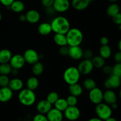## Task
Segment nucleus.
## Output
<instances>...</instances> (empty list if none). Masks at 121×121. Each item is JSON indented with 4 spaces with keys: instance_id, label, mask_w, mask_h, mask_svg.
<instances>
[{
    "instance_id": "55",
    "label": "nucleus",
    "mask_w": 121,
    "mask_h": 121,
    "mask_svg": "<svg viewBox=\"0 0 121 121\" xmlns=\"http://www.w3.org/2000/svg\"><path fill=\"white\" fill-rule=\"evenodd\" d=\"M2 14H1V12H0V21H1V20H2Z\"/></svg>"
},
{
    "instance_id": "12",
    "label": "nucleus",
    "mask_w": 121,
    "mask_h": 121,
    "mask_svg": "<svg viewBox=\"0 0 121 121\" xmlns=\"http://www.w3.org/2000/svg\"><path fill=\"white\" fill-rule=\"evenodd\" d=\"M70 3L69 0H54L53 7L56 12L63 13L66 12L70 8Z\"/></svg>"
},
{
    "instance_id": "27",
    "label": "nucleus",
    "mask_w": 121,
    "mask_h": 121,
    "mask_svg": "<svg viewBox=\"0 0 121 121\" xmlns=\"http://www.w3.org/2000/svg\"><path fill=\"white\" fill-rule=\"evenodd\" d=\"M112 55V49L111 47L107 45H104L100 47L99 49V56L104 59H109Z\"/></svg>"
},
{
    "instance_id": "47",
    "label": "nucleus",
    "mask_w": 121,
    "mask_h": 121,
    "mask_svg": "<svg viewBox=\"0 0 121 121\" xmlns=\"http://www.w3.org/2000/svg\"><path fill=\"white\" fill-rule=\"evenodd\" d=\"M100 43L102 46L107 45L109 43V39L106 37H102L100 40Z\"/></svg>"
},
{
    "instance_id": "6",
    "label": "nucleus",
    "mask_w": 121,
    "mask_h": 121,
    "mask_svg": "<svg viewBox=\"0 0 121 121\" xmlns=\"http://www.w3.org/2000/svg\"><path fill=\"white\" fill-rule=\"evenodd\" d=\"M89 98L92 104L98 105L104 100V93L100 88L96 87L89 91Z\"/></svg>"
},
{
    "instance_id": "38",
    "label": "nucleus",
    "mask_w": 121,
    "mask_h": 121,
    "mask_svg": "<svg viewBox=\"0 0 121 121\" xmlns=\"http://www.w3.org/2000/svg\"><path fill=\"white\" fill-rule=\"evenodd\" d=\"M94 56L93 52H92V50L91 49H86L83 51V58L86 60H92V58Z\"/></svg>"
},
{
    "instance_id": "16",
    "label": "nucleus",
    "mask_w": 121,
    "mask_h": 121,
    "mask_svg": "<svg viewBox=\"0 0 121 121\" xmlns=\"http://www.w3.org/2000/svg\"><path fill=\"white\" fill-rule=\"evenodd\" d=\"M26 21L30 24H36L40 20V13L35 9H30L28 11L26 14Z\"/></svg>"
},
{
    "instance_id": "26",
    "label": "nucleus",
    "mask_w": 121,
    "mask_h": 121,
    "mask_svg": "<svg viewBox=\"0 0 121 121\" xmlns=\"http://www.w3.org/2000/svg\"><path fill=\"white\" fill-rule=\"evenodd\" d=\"M53 40H54V42L60 47L67 46V41L66 34H55V35H54V37H53Z\"/></svg>"
},
{
    "instance_id": "35",
    "label": "nucleus",
    "mask_w": 121,
    "mask_h": 121,
    "mask_svg": "<svg viewBox=\"0 0 121 121\" xmlns=\"http://www.w3.org/2000/svg\"><path fill=\"white\" fill-rule=\"evenodd\" d=\"M121 78V63H116L115 65L112 67V73Z\"/></svg>"
},
{
    "instance_id": "9",
    "label": "nucleus",
    "mask_w": 121,
    "mask_h": 121,
    "mask_svg": "<svg viewBox=\"0 0 121 121\" xmlns=\"http://www.w3.org/2000/svg\"><path fill=\"white\" fill-rule=\"evenodd\" d=\"M64 115L66 119L69 121H74L80 118V111L76 106H69L64 111Z\"/></svg>"
},
{
    "instance_id": "52",
    "label": "nucleus",
    "mask_w": 121,
    "mask_h": 121,
    "mask_svg": "<svg viewBox=\"0 0 121 121\" xmlns=\"http://www.w3.org/2000/svg\"><path fill=\"white\" fill-rule=\"evenodd\" d=\"M118 108V105H117V103H115V104L111 105V108L112 109H117Z\"/></svg>"
},
{
    "instance_id": "15",
    "label": "nucleus",
    "mask_w": 121,
    "mask_h": 121,
    "mask_svg": "<svg viewBox=\"0 0 121 121\" xmlns=\"http://www.w3.org/2000/svg\"><path fill=\"white\" fill-rule=\"evenodd\" d=\"M46 117L48 121H62L63 119L62 112L55 108L51 109L47 113Z\"/></svg>"
},
{
    "instance_id": "45",
    "label": "nucleus",
    "mask_w": 121,
    "mask_h": 121,
    "mask_svg": "<svg viewBox=\"0 0 121 121\" xmlns=\"http://www.w3.org/2000/svg\"><path fill=\"white\" fill-rule=\"evenodd\" d=\"M15 0H0V2L5 7H9Z\"/></svg>"
},
{
    "instance_id": "10",
    "label": "nucleus",
    "mask_w": 121,
    "mask_h": 121,
    "mask_svg": "<svg viewBox=\"0 0 121 121\" xmlns=\"http://www.w3.org/2000/svg\"><path fill=\"white\" fill-rule=\"evenodd\" d=\"M9 63L13 69L20 70L24 66L26 61H25L23 55L20 54H16L12 56Z\"/></svg>"
},
{
    "instance_id": "7",
    "label": "nucleus",
    "mask_w": 121,
    "mask_h": 121,
    "mask_svg": "<svg viewBox=\"0 0 121 121\" xmlns=\"http://www.w3.org/2000/svg\"><path fill=\"white\" fill-rule=\"evenodd\" d=\"M23 57L26 63L31 65H34L35 63L39 61L40 60L39 53L37 52V51L32 48L26 50L24 53Z\"/></svg>"
},
{
    "instance_id": "19",
    "label": "nucleus",
    "mask_w": 121,
    "mask_h": 121,
    "mask_svg": "<svg viewBox=\"0 0 121 121\" xmlns=\"http://www.w3.org/2000/svg\"><path fill=\"white\" fill-rule=\"evenodd\" d=\"M24 86V83L22 80L20 78H15L9 80L8 87L13 92H19L22 89Z\"/></svg>"
},
{
    "instance_id": "41",
    "label": "nucleus",
    "mask_w": 121,
    "mask_h": 121,
    "mask_svg": "<svg viewBox=\"0 0 121 121\" xmlns=\"http://www.w3.org/2000/svg\"><path fill=\"white\" fill-rule=\"evenodd\" d=\"M112 18V20H113V22L116 24L120 26L121 25V13L119 12L117 14H116L115 16H113Z\"/></svg>"
},
{
    "instance_id": "8",
    "label": "nucleus",
    "mask_w": 121,
    "mask_h": 121,
    "mask_svg": "<svg viewBox=\"0 0 121 121\" xmlns=\"http://www.w3.org/2000/svg\"><path fill=\"white\" fill-rule=\"evenodd\" d=\"M77 67L81 75L85 76L89 74L94 69V66L91 60H86V59L82 60Z\"/></svg>"
},
{
    "instance_id": "29",
    "label": "nucleus",
    "mask_w": 121,
    "mask_h": 121,
    "mask_svg": "<svg viewBox=\"0 0 121 121\" xmlns=\"http://www.w3.org/2000/svg\"><path fill=\"white\" fill-rule=\"evenodd\" d=\"M44 67L43 64L39 61L33 65L31 68L32 73L35 76H39L42 74L44 72Z\"/></svg>"
},
{
    "instance_id": "33",
    "label": "nucleus",
    "mask_w": 121,
    "mask_h": 121,
    "mask_svg": "<svg viewBox=\"0 0 121 121\" xmlns=\"http://www.w3.org/2000/svg\"><path fill=\"white\" fill-rule=\"evenodd\" d=\"M12 69L13 68L9 63L0 64V74L1 75H8L11 73Z\"/></svg>"
},
{
    "instance_id": "36",
    "label": "nucleus",
    "mask_w": 121,
    "mask_h": 121,
    "mask_svg": "<svg viewBox=\"0 0 121 121\" xmlns=\"http://www.w3.org/2000/svg\"><path fill=\"white\" fill-rule=\"evenodd\" d=\"M66 100H67V104L69 106H76L77 104H78V97L70 95L67 97Z\"/></svg>"
},
{
    "instance_id": "53",
    "label": "nucleus",
    "mask_w": 121,
    "mask_h": 121,
    "mask_svg": "<svg viewBox=\"0 0 121 121\" xmlns=\"http://www.w3.org/2000/svg\"><path fill=\"white\" fill-rule=\"evenodd\" d=\"M118 48H119V51H120V52H121V39L120 40H119V42H118Z\"/></svg>"
},
{
    "instance_id": "1",
    "label": "nucleus",
    "mask_w": 121,
    "mask_h": 121,
    "mask_svg": "<svg viewBox=\"0 0 121 121\" xmlns=\"http://www.w3.org/2000/svg\"><path fill=\"white\" fill-rule=\"evenodd\" d=\"M52 31L55 34H66L70 28V24L67 18L57 16L54 18L50 23Z\"/></svg>"
},
{
    "instance_id": "4",
    "label": "nucleus",
    "mask_w": 121,
    "mask_h": 121,
    "mask_svg": "<svg viewBox=\"0 0 121 121\" xmlns=\"http://www.w3.org/2000/svg\"><path fill=\"white\" fill-rule=\"evenodd\" d=\"M81 74L78 67L70 66L66 69L63 74V80L68 85H73L79 82Z\"/></svg>"
},
{
    "instance_id": "37",
    "label": "nucleus",
    "mask_w": 121,
    "mask_h": 121,
    "mask_svg": "<svg viewBox=\"0 0 121 121\" xmlns=\"http://www.w3.org/2000/svg\"><path fill=\"white\" fill-rule=\"evenodd\" d=\"M9 80L8 75H1L0 74V86L1 87H7L8 86Z\"/></svg>"
},
{
    "instance_id": "56",
    "label": "nucleus",
    "mask_w": 121,
    "mask_h": 121,
    "mask_svg": "<svg viewBox=\"0 0 121 121\" xmlns=\"http://www.w3.org/2000/svg\"><path fill=\"white\" fill-rule=\"evenodd\" d=\"M119 97H120V98H121V89L120 90V91H119Z\"/></svg>"
},
{
    "instance_id": "23",
    "label": "nucleus",
    "mask_w": 121,
    "mask_h": 121,
    "mask_svg": "<svg viewBox=\"0 0 121 121\" xmlns=\"http://www.w3.org/2000/svg\"><path fill=\"white\" fill-rule=\"evenodd\" d=\"M12 53L9 50L4 48L0 50V64L8 63L12 57Z\"/></svg>"
},
{
    "instance_id": "32",
    "label": "nucleus",
    "mask_w": 121,
    "mask_h": 121,
    "mask_svg": "<svg viewBox=\"0 0 121 121\" xmlns=\"http://www.w3.org/2000/svg\"><path fill=\"white\" fill-rule=\"evenodd\" d=\"M96 87V83L92 78H87L83 82V87L87 91H91Z\"/></svg>"
},
{
    "instance_id": "58",
    "label": "nucleus",
    "mask_w": 121,
    "mask_h": 121,
    "mask_svg": "<svg viewBox=\"0 0 121 121\" xmlns=\"http://www.w3.org/2000/svg\"><path fill=\"white\" fill-rule=\"evenodd\" d=\"M119 30H121V25L119 26Z\"/></svg>"
},
{
    "instance_id": "21",
    "label": "nucleus",
    "mask_w": 121,
    "mask_h": 121,
    "mask_svg": "<svg viewBox=\"0 0 121 121\" xmlns=\"http://www.w3.org/2000/svg\"><path fill=\"white\" fill-rule=\"evenodd\" d=\"M69 91L72 95L79 97L82 95L83 92V87L78 83L69 85Z\"/></svg>"
},
{
    "instance_id": "22",
    "label": "nucleus",
    "mask_w": 121,
    "mask_h": 121,
    "mask_svg": "<svg viewBox=\"0 0 121 121\" xmlns=\"http://www.w3.org/2000/svg\"><path fill=\"white\" fill-rule=\"evenodd\" d=\"M38 32L42 35H47L52 32L50 23L44 22L40 24L38 27Z\"/></svg>"
},
{
    "instance_id": "5",
    "label": "nucleus",
    "mask_w": 121,
    "mask_h": 121,
    "mask_svg": "<svg viewBox=\"0 0 121 121\" xmlns=\"http://www.w3.org/2000/svg\"><path fill=\"white\" fill-rule=\"evenodd\" d=\"M95 112L99 119L102 121H105L112 116V110L109 105L106 103L104 104L102 102L96 105L95 108Z\"/></svg>"
},
{
    "instance_id": "34",
    "label": "nucleus",
    "mask_w": 121,
    "mask_h": 121,
    "mask_svg": "<svg viewBox=\"0 0 121 121\" xmlns=\"http://www.w3.org/2000/svg\"><path fill=\"white\" fill-rule=\"evenodd\" d=\"M59 98V95L58 94L57 92H51L47 95V98H46V100L49 103H50L52 105L54 104V103L58 100V99Z\"/></svg>"
},
{
    "instance_id": "11",
    "label": "nucleus",
    "mask_w": 121,
    "mask_h": 121,
    "mask_svg": "<svg viewBox=\"0 0 121 121\" xmlns=\"http://www.w3.org/2000/svg\"><path fill=\"white\" fill-rule=\"evenodd\" d=\"M121 84V78L112 74L108 79H106L104 82V86L107 89H117L120 86Z\"/></svg>"
},
{
    "instance_id": "42",
    "label": "nucleus",
    "mask_w": 121,
    "mask_h": 121,
    "mask_svg": "<svg viewBox=\"0 0 121 121\" xmlns=\"http://www.w3.org/2000/svg\"><path fill=\"white\" fill-rule=\"evenodd\" d=\"M102 71L105 74H111L112 73V67L106 65L102 67Z\"/></svg>"
},
{
    "instance_id": "24",
    "label": "nucleus",
    "mask_w": 121,
    "mask_h": 121,
    "mask_svg": "<svg viewBox=\"0 0 121 121\" xmlns=\"http://www.w3.org/2000/svg\"><path fill=\"white\" fill-rule=\"evenodd\" d=\"M10 9L15 13H22L25 8L24 4L20 0H15L10 6Z\"/></svg>"
},
{
    "instance_id": "18",
    "label": "nucleus",
    "mask_w": 121,
    "mask_h": 121,
    "mask_svg": "<svg viewBox=\"0 0 121 121\" xmlns=\"http://www.w3.org/2000/svg\"><path fill=\"white\" fill-rule=\"evenodd\" d=\"M104 100L108 105H111L117 103V96L112 89H107L104 93Z\"/></svg>"
},
{
    "instance_id": "54",
    "label": "nucleus",
    "mask_w": 121,
    "mask_h": 121,
    "mask_svg": "<svg viewBox=\"0 0 121 121\" xmlns=\"http://www.w3.org/2000/svg\"><path fill=\"white\" fill-rule=\"evenodd\" d=\"M110 2H111V3H115L117 1H118V0H108Z\"/></svg>"
},
{
    "instance_id": "30",
    "label": "nucleus",
    "mask_w": 121,
    "mask_h": 121,
    "mask_svg": "<svg viewBox=\"0 0 121 121\" xmlns=\"http://www.w3.org/2000/svg\"><path fill=\"white\" fill-rule=\"evenodd\" d=\"M54 105L56 109L61 111V112H64L69 106L66 99H65V98H59L58 100L54 103Z\"/></svg>"
},
{
    "instance_id": "13",
    "label": "nucleus",
    "mask_w": 121,
    "mask_h": 121,
    "mask_svg": "<svg viewBox=\"0 0 121 121\" xmlns=\"http://www.w3.org/2000/svg\"><path fill=\"white\" fill-rule=\"evenodd\" d=\"M83 50L80 46H70L69 48L68 56L71 59L75 60H80L83 58Z\"/></svg>"
},
{
    "instance_id": "57",
    "label": "nucleus",
    "mask_w": 121,
    "mask_h": 121,
    "mask_svg": "<svg viewBox=\"0 0 121 121\" xmlns=\"http://www.w3.org/2000/svg\"><path fill=\"white\" fill-rule=\"evenodd\" d=\"M88 1H89V2H92V1H95V0H88Z\"/></svg>"
},
{
    "instance_id": "44",
    "label": "nucleus",
    "mask_w": 121,
    "mask_h": 121,
    "mask_svg": "<svg viewBox=\"0 0 121 121\" xmlns=\"http://www.w3.org/2000/svg\"><path fill=\"white\" fill-rule=\"evenodd\" d=\"M45 12H46V14L48 15H54V13H56V11L53 8V6L49 7H46L45 8Z\"/></svg>"
},
{
    "instance_id": "43",
    "label": "nucleus",
    "mask_w": 121,
    "mask_h": 121,
    "mask_svg": "<svg viewBox=\"0 0 121 121\" xmlns=\"http://www.w3.org/2000/svg\"><path fill=\"white\" fill-rule=\"evenodd\" d=\"M54 1V0H41V4L45 8L52 7L53 6Z\"/></svg>"
},
{
    "instance_id": "50",
    "label": "nucleus",
    "mask_w": 121,
    "mask_h": 121,
    "mask_svg": "<svg viewBox=\"0 0 121 121\" xmlns=\"http://www.w3.org/2000/svg\"><path fill=\"white\" fill-rule=\"evenodd\" d=\"M87 121H103L102 119H99V118H91V119H89Z\"/></svg>"
},
{
    "instance_id": "14",
    "label": "nucleus",
    "mask_w": 121,
    "mask_h": 121,
    "mask_svg": "<svg viewBox=\"0 0 121 121\" xmlns=\"http://www.w3.org/2000/svg\"><path fill=\"white\" fill-rule=\"evenodd\" d=\"M13 96V91L8 86L0 88V102L5 103L9 101Z\"/></svg>"
},
{
    "instance_id": "20",
    "label": "nucleus",
    "mask_w": 121,
    "mask_h": 121,
    "mask_svg": "<svg viewBox=\"0 0 121 121\" xmlns=\"http://www.w3.org/2000/svg\"><path fill=\"white\" fill-rule=\"evenodd\" d=\"M88 0H72V7L77 11H83L86 9L89 5Z\"/></svg>"
},
{
    "instance_id": "40",
    "label": "nucleus",
    "mask_w": 121,
    "mask_h": 121,
    "mask_svg": "<svg viewBox=\"0 0 121 121\" xmlns=\"http://www.w3.org/2000/svg\"><path fill=\"white\" fill-rule=\"evenodd\" d=\"M69 48V47H67V46L60 47L59 50V54L61 56H68Z\"/></svg>"
},
{
    "instance_id": "49",
    "label": "nucleus",
    "mask_w": 121,
    "mask_h": 121,
    "mask_svg": "<svg viewBox=\"0 0 121 121\" xmlns=\"http://www.w3.org/2000/svg\"><path fill=\"white\" fill-rule=\"evenodd\" d=\"M19 20L21 22H24L26 21V14H21L19 17Z\"/></svg>"
},
{
    "instance_id": "25",
    "label": "nucleus",
    "mask_w": 121,
    "mask_h": 121,
    "mask_svg": "<svg viewBox=\"0 0 121 121\" xmlns=\"http://www.w3.org/2000/svg\"><path fill=\"white\" fill-rule=\"evenodd\" d=\"M39 86V80L36 76H31L27 79L26 82L27 88L34 91Z\"/></svg>"
},
{
    "instance_id": "17",
    "label": "nucleus",
    "mask_w": 121,
    "mask_h": 121,
    "mask_svg": "<svg viewBox=\"0 0 121 121\" xmlns=\"http://www.w3.org/2000/svg\"><path fill=\"white\" fill-rule=\"evenodd\" d=\"M52 108V105L46 99L41 100L37 104L36 109L38 112L42 114H47L48 111Z\"/></svg>"
},
{
    "instance_id": "28",
    "label": "nucleus",
    "mask_w": 121,
    "mask_h": 121,
    "mask_svg": "<svg viewBox=\"0 0 121 121\" xmlns=\"http://www.w3.org/2000/svg\"><path fill=\"white\" fill-rule=\"evenodd\" d=\"M119 12H120V7L116 3H112L106 9V14L111 17H113Z\"/></svg>"
},
{
    "instance_id": "46",
    "label": "nucleus",
    "mask_w": 121,
    "mask_h": 121,
    "mask_svg": "<svg viewBox=\"0 0 121 121\" xmlns=\"http://www.w3.org/2000/svg\"><path fill=\"white\" fill-rule=\"evenodd\" d=\"M114 60L116 63H121V52L120 51L115 54Z\"/></svg>"
},
{
    "instance_id": "39",
    "label": "nucleus",
    "mask_w": 121,
    "mask_h": 121,
    "mask_svg": "<svg viewBox=\"0 0 121 121\" xmlns=\"http://www.w3.org/2000/svg\"><path fill=\"white\" fill-rule=\"evenodd\" d=\"M33 121H48V120L44 114L39 113L34 116Z\"/></svg>"
},
{
    "instance_id": "51",
    "label": "nucleus",
    "mask_w": 121,
    "mask_h": 121,
    "mask_svg": "<svg viewBox=\"0 0 121 121\" xmlns=\"http://www.w3.org/2000/svg\"><path fill=\"white\" fill-rule=\"evenodd\" d=\"M105 121H117V119H115V118H113V117H109V118H108V119H106Z\"/></svg>"
},
{
    "instance_id": "48",
    "label": "nucleus",
    "mask_w": 121,
    "mask_h": 121,
    "mask_svg": "<svg viewBox=\"0 0 121 121\" xmlns=\"http://www.w3.org/2000/svg\"><path fill=\"white\" fill-rule=\"evenodd\" d=\"M18 70H19L16 69H13L11 72L10 74H11L12 75L14 76H17L18 74V72H19Z\"/></svg>"
},
{
    "instance_id": "2",
    "label": "nucleus",
    "mask_w": 121,
    "mask_h": 121,
    "mask_svg": "<svg viewBox=\"0 0 121 121\" xmlns=\"http://www.w3.org/2000/svg\"><path fill=\"white\" fill-rule=\"evenodd\" d=\"M67 45L69 46H80L83 40V34L78 28H70L66 34Z\"/></svg>"
},
{
    "instance_id": "31",
    "label": "nucleus",
    "mask_w": 121,
    "mask_h": 121,
    "mask_svg": "<svg viewBox=\"0 0 121 121\" xmlns=\"http://www.w3.org/2000/svg\"><path fill=\"white\" fill-rule=\"evenodd\" d=\"M105 59L102 57L100 56H95L92 58L91 61L93 63L94 67L100 69L102 68L105 65Z\"/></svg>"
},
{
    "instance_id": "3",
    "label": "nucleus",
    "mask_w": 121,
    "mask_h": 121,
    "mask_svg": "<svg viewBox=\"0 0 121 121\" xmlns=\"http://www.w3.org/2000/svg\"><path fill=\"white\" fill-rule=\"evenodd\" d=\"M18 99L21 105L30 106L34 105L36 101V95L34 91L28 89H22L19 91Z\"/></svg>"
}]
</instances>
